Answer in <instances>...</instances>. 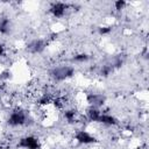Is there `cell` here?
<instances>
[{
  "instance_id": "6da1fadb",
  "label": "cell",
  "mask_w": 149,
  "mask_h": 149,
  "mask_svg": "<svg viewBox=\"0 0 149 149\" xmlns=\"http://www.w3.org/2000/svg\"><path fill=\"white\" fill-rule=\"evenodd\" d=\"M73 74H74V69L70 65L57 66V68L52 69L51 72H50V76L56 81H63L68 78H71Z\"/></svg>"
},
{
  "instance_id": "7a4b0ae2",
  "label": "cell",
  "mask_w": 149,
  "mask_h": 149,
  "mask_svg": "<svg viewBox=\"0 0 149 149\" xmlns=\"http://www.w3.org/2000/svg\"><path fill=\"white\" fill-rule=\"evenodd\" d=\"M28 121V115L26 114V112H23L22 109H15L10 113L7 122L8 125L13 126V127H16V126H22V125H26Z\"/></svg>"
},
{
  "instance_id": "3957f363",
  "label": "cell",
  "mask_w": 149,
  "mask_h": 149,
  "mask_svg": "<svg viewBox=\"0 0 149 149\" xmlns=\"http://www.w3.org/2000/svg\"><path fill=\"white\" fill-rule=\"evenodd\" d=\"M17 147L23 149H40L41 144L35 136H24L19 141Z\"/></svg>"
},
{
  "instance_id": "277c9868",
  "label": "cell",
  "mask_w": 149,
  "mask_h": 149,
  "mask_svg": "<svg viewBox=\"0 0 149 149\" xmlns=\"http://www.w3.org/2000/svg\"><path fill=\"white\" fill-rule=\"evenodd\" d=\"M74 139L77 140V142H79L81 144H91V143L97 142V139L85 130H78L74 134Z\"/></svg>"
},
{
  "instance_id": "5b68a950",
  "label": "cell",
  "mask_w": 149,
  "mask_h": 149,
  "mask_svg": "<svg viewBox=\"0 0 149 149\" xmlns=\"http://www.w3.org/2000/svg\"><path fill=\"white\" fill-rule=\"evenodd\" d=\"M68 8H69V6L66 3H64V2H55L51 6L50 12L55 17H63L65 15Z\"/></svg>"
},
{
  "instance_id": "8992f818",
  "label": "cell",
  "mask_w": 149,
  "mask_h": 149,
  "mask_svg": "<svg viewBox=\"0 0 149 149\" xmlns=\"http://www.w3.org/2000/svg\"><path fill=\"white\" fill-rule=\"evenodd\" d=\"M86 99H87V102L91 105V107H97V108L101 106L105 101V97L99 93H88Z\"/></svg>"
},
{
  "instance_id": "52a82bcc",
  "label": "cell",
  "mask_w": 149,
  "mask_h": 149,
  "mask_svg": "<svg viewBox=\"0 0 149 149\" xmlns=\"http://www.w3.org/2000/svg\"><path fill=\"white\" fill-rule=\"evenodd\" d=\"M47 44H48V43H47V41H44V40H34L33 42H30V43L28 44V49H29L31 52L37 54V52L43 51V50L45 49Z\"/></svg>"
},
{
  "instance_id": "ba28073f",
  "label": "cell",
  "mask_w": 149,
  "mask_h": 149,
  "mask_svg": "<svg viewBox=\"0 0 149 149\" xmlns=\"http://www.w3.org/2000/svg\"><path fill=\"white\" fill-rule=\"evenodd\" d=\"M97 122H100L102 125H107V126H114V125H118V120L111 115V114H107V113H100L99 118H98V121Z\"/></svg>"
},
{
  "instance_id": "9c48e42d",
  "label": "cell",
  "mask_w": 149,
  "mask_h": 149,
  "mask_svg": "<svg viewBox=\"0 0 149 149\" xmlns=\"http://www.w3.org/2000/svg\"><path fill=\"white\" fill-rule=\"evenodd\" d=\"M10 31V21L7 17L0 19V33L1 34H8Z\"/></svg>"
},
{
  "instance_id": "30bf717a",
  "label": "cell",
  "mask_w": 149,
  "mask_h": 149,
  "mask_svg": "<svg viewBox=\"0 0 149 149\" xmlns=\"http://www.w3.org/2000/svg\"><path fill=\"white\" fill-rule=\"evenodd\" d=\"M64 118L69 121V122H76L77 119V111L76 109H66L64 112Z\"/></svg>"
},
{
  "instance_id": "8fae6325",
  "label": "cell",
  "mask_w": 149,
  "mask_h": 149,
  "mask_svg": "<svg viewBox=\"0 0 149 149\" xmlns=\"http://www.w3.org/2000/svg\"><path fill=\"white\" fill-rule=\"evenodd\" d=\"M73 59H74L76 62L81 63V62H86V61L88 59V56H87L86 54H78V55H76V56L73 57Z\"/></svg>"
},
{
  "instance_id": "7c38bea8",
  "label": "cell",
  "mask_w": 149,
  "mask_h": 149,
  "mask_svg": "<svg viewBox=\"0 0 149 149\" xmlns=\"http://www.w3.org/2000/svg\"><path fill=\"white\" fill-rule=\"evenodd\" d=\"M114 6H115V9L120 10V9H122V8L126 6V1H123V0H118V1L114 2Z\"/></svg>"
},
{
  "instance_id": "4fadbf2b",
  "label": "cell",
  "mask_w": 149,
  "mask_h": 149,
  "mask_svg": "<svg viewBox=\"0 0 149 149\" xmlns=\"http://www.w3.org/2000/svg\"><path fill=\"white\" fill-rule=\"evenodd\" d=\"M99 30V34L101 35H106V34H109L112 31V27H101L98 29Z\"/></svg>"
},
{
  "instance_id": "5bb4252c",
  "label": "cell",
  "mask_w": 149,
  "mask_h": 149,
  "mask_svg": "<svg viewBox=\"0 0 149 149\" xmlns=\"http://www.w3.org/2000/svg\"><path fill=\"white\" fill-rule=\"evenodd\" d=\"M3 52H5V48H3V45H2V44H0V56H2V55H3Z\"/></svg>"
}]
</instances>
